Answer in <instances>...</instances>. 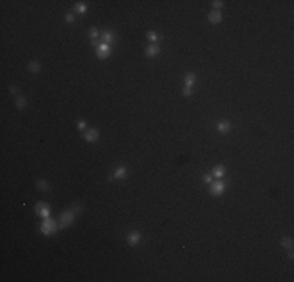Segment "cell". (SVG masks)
Instances as JSON below:
<instances>
[{
	"mask_svg": "<svg viewBox=\"0 0 294 282\" xmlns=\"http://www.w3.org/2000/svg\"><path fill=\"white\" fill-rule=\"evenodd\" d=\"M110 53H111V49H110V44H105V42H102V44L97 47V57L99 58H107L110 57Z\"/></svg>",
	"mask_w": 294,
	"mask_h": 282,
	"instance_id": "obj_4",
	"label": "cell"
},
{
	"mask_svg": "<svg viewBox=\"0 0 294 282\" xmlns=\"http://www.w3.org/2000/svg\"><path fill=\"white\" fill-rule=\"evenodd\" d=\"M208 19H210V22H213V24H218V22H220L222 21V14H220V11H211L210 13V16H208Z\"/></svg>",
	"mask_w": 294,
	"mask_h": 282,
	"instance_id": "obj_8",
	"label": "cell"
},
{
	"mask_svg": "<svg viewBox=\"0 0 294 282\" xmlns=\"http://www.w3.org/2000/svg\"><path fill=\"white\" fill-rule=\"evenodd\" d=\"M66 21H67V22H72V21H74V16H72L71 13H69V14H66Z\"/></svg>",
	"mask_w": 294,
	"mask_h": 282,
	"instance_id": "obj_27",
	"label": "cell"
},
{
	"mask_svg": "<svg viewBox=\"0 0 294 282\" xmlns=\"http://www.w3.org/2000/svg\"><path fill=\"white\" fill-rule=\"evenodd\" d=\"M89 36H91V38H93V39H96L97 36H99V32H97L96 28H91V32H89Z\"/></svg>",
	"mask_w": 294,
	"mask_h": 282,
	"instance_id": "obj_20",
	"label": "cell"
},
{
	"mask_svg": "<svg viewBox=\"0 0 294 282\" xmlns=\"http://www.w3.org/2000/svg\"><path fill=\"white\" fill-rule=\"evenodd\" d=\"M85 138H86V141H89V143H94V141L99 138V132H97L96 128H91V130H88L85 133Z\"/></svg>",
	"mask_w": 294,
	"mask_h": 282,
	"instance_id": "obj_6",
	"label": "cell"
},
{
	"mask_svg": "<svg viewBox=\"0 0 294 282\" xmlns=\"http://www.w3.org/2000/svg\"><path fill=\"white\" fill-rule=\"evenodd\" d=\"M213 5H214V8H218V10H219V8H222V5H224V3H222V2H219V0H216V2H213Z\"/></svg>",
	"mask_w": 294,
	"mask_h": 282,
	"instance_id": "obj_23",
	"label": "cell"
},
{
	"mask_svg": "<svg viewBox=\"0 0 294 282\" xmlns=\"http://www.w3.org/2000/svg\"><path fill=\"white\" fill-rule=\"evenodd\" d=\"M139 240H141V235L138 234V232H132V234L127 237V241H128V244H130V246H135V244H138V243H139Z\"/></svg>",
	"mask_w": 294,
	"mask_h": 282,
	"instance_id": "obj_7",
	"label": "cell"
},
{
	"mask_svg": "<svg viewBox=\"0 0 294 282\" xmlns=\"http://www.w3.org/2000/svg\"><path fill=\"white\" fill-rule=\"evenodd\" d=\"M28 69L32 71V72H38V71L41 69V66H39V63H38V61H30V64H28Z\"/></svg>",
	"mask_w": 294,
	"mask_h": 282,
	"instance_id": "obj_15",
	"label": "cell"
},
{
	"mask_svg": "<svg viewBox=\"0 0 294 282\" xmlns=\"http://www.w3.org/2000/svg\"><path fill=\"white\" fill-rule=\"evenodd\" d=\"M194 82H196V75L194 74H188L185 77V88H191Z\"/></svg>",
	"mask_w": 294,
	"mask_h": 282,
	"instance_id": "obj_12",
	"label": "cell"
},
{
	"mask_svg": "<svg viewBox=\"0 0 294 282\" xmlns=\"http://www.w3.org/2000/svg\"><path fill=\"white\" fill-rule=\"evenodd\" d=\"M204 180H205L207 183H210V182H211V176H210V174H205V176H204Z\"/></svg>",
	"mask_w": 294,
	"mask_h": 282,
	"instance_id": "obj_25",
	"label": "cell"
},
{
	"mask_svg": "<svg viewBox=\"0 0 294 282\" xmlns=\"http://www.w3.org/2000/svg\"><path fill=\"white\" fill-rule=\"evenodd\" d=\"M125 176H127L125 168H124V166H119L118 169L114 171V176H113V177H110V180H113V179H124Z\"/></svg>",
	"mask_w": 294,
	"mask_h": 282,
	"instance_id": "obj_9",
	"label": "cell"
},
{
	"mask_svg": "<svg viewBox=\"0 0 294 282\" xmlns=\"http://www.w3.org/2000/svg\"><path fill=\"white\" fill-rule=\"evenodd\" d=\"M71 210H72L74 213H78V212H82V207H80V205H75L74 208H71Z\"/></svg>",
	"mask_w": 294,
	"mask_h": 282,
	"instance_id": "obj_24",
	"label": "cell"
},
{
	"mask_svg": "<svg viewBox=\"0 0 294 282\" xmlns=\"http://www.w3.org/2000/svg\"><path fill=\"white\" fill-rule=\"evenodd\" d=\"M146 53L149 55V57H155L157 53H160V46H157V44L149 46L147 47V50H146Z\"/></svg>",
	"mask_w": 294,
	"mask_h": 282,
	"instance_id": "obj_10",
	"label": "cell"
},
{
	"mask_svg": "<svg viewBox=\"0 0 294 282\" xmlns=\"http://www.w3.org/2000/svg\"><path fill=\"white\" fill-rule=\"evenodd\" d=\"M147 36H149V39H150V41H154V42L158 39V36H157L154 32H149V33H147Z\"/></svg>",
	"mask_w": 294,
	"mask_h": 282,
	"instance_id": "obj_21",
	"label": "cell"
},
{
	"mask_svg": "<svg viewBox=\"0 0 294 282\" xmlns=\"http://www.w3.org/2000/svg\"><path fill=\"white\" fill-rule=\"evenodd\" d=\"M102 41L105 42V44H111V42L114 41V33L113 32H105L102 35Z\"/></svg>",
	"mask_w": 294,
	"mask_h": 282,
	"instance_id": "obj_11",
	"label": "cell"
},
{
	"mask_svg": "<svg viewBox=\"0 0 294 282\" xmlns=\"http://www.w3.org/2000/svg\"><path fill=\"white\" fill-rule=\"evenodd\" d=\"M210 191H211V194H214V196H219V194H222V193L225 191V183H224L222 180L213 182V183H211V188H210Z\"/></svg>",
	"mask_w": 294,
	"mask_h": 282,
	"instance_id": "obj_2",
	"label": "cell"
},
{
	"mask_svg": "<svg viewBox=\"0 0 294 282\" xmlns=\"http://www.w3.org/2000/svg\"><path fill=\"white\" fill-rule=\"evenodd\" d=\"M78 128H80V130H85V128H86V122L80 121V122H78Z\"/></svg>",
	"mask_w": 294,
	"mask_h": 282,
	"instance_id": "obj_22",
	"label": "cell"
},
{
	"mask_svg": "<svg viewBox=\"0 0 294 282\" xmlns=\"http://www.w3.org/2000/svg\"><path fill=\"white\" fill-rule=\"evenodd\" d=\"M36 212H38L42 218H49V216H50V208H49L47 204H44V202H39V204L36 205Z\"/></svg>",
	"mask_w": 294,
	"mask_h": 282,
	"instance_id": "obj_5",
	"label": "cell"
},
{
	"mask_svg": "<svg viewBox=\"0 0 294 282\" xmlns=\"http://www.w3.org/2000/svg\"><path fill=\"white\" fill-rule=\"evenodd\" d=\"M282 246H285V248H293L291 238H283V240H282Z\"/></svg>",
	"mask_w": 294,
	"mask_h": 282,
	"instance_id": "obj_18",
	"label": "cell"
},
{
	"mask_svg": "<svg viewBox=\"0 0 294 282\" xmlns=\"http://www.w3.org/2000/svg\"><path fill=\"white\" fill-rule=\"evenodd\" d=\"M58 230V226H57V223L53 221L52 218H44V223H42V226H41V232L44 235H50V234H53V232H57Z\"/></svg>",
	"mask_w": 294,
	"mask_h": 282,
	"instance_id": "obj_1",
	"label": "cell"
},
{
	"mask_svg": "<svg viewBox=\"0 0 294 282\" xmlns=\"http://www.w3.org/2000/svg\"><path fill=\"white\" fill-rule=\"evenodd\" d=\"M36 185H38V188H41V190H47V188H49V183L44 182V180H38V183H36Z\"/></svg>",
	"mask_w": 294,
	"mask_h": 282,
	"instance_id": "obj_19",
	"label": "cell"
},
{
	"mask_svg": "<svg viewBox=\"0 0 294 282\" xmlns=\"http://www.w3.org/2000/svg\"><path fill=\"white\" fill-rule=\"evenodd\" d=\"M75 10L78 11V13H86V5H85V3H77L75 5Z\"/></svg>",
	"mask_w": 294,
	"mask_h": 282,
	"instance_id": "obj_17",
	"label": "cell"
},
{
	"mask_svg": "<svg viewBox=\"0 0 294 282\" xmlns=\"http://www.w3.org/2000/svg\"><path fill=\"white\" fill-rule=\"evenodd\" d=\"M229 128H230V124H229V122H219V124H218V130H219L220 133H227Z\"/></svg>",
	"mask_w": 294,
	"mask_h": 282,
	"instance_id": "obj_14",
	"label": "cell"
},
{
	"mask_svg": "<svg viewBox=\"0 0 294 282\" xmlns=\"http://www.w3.org/2000/svg\"><path fill=\"white\" fill-rule=\"evenodd\" d=\"M183 94L189 96V94H191V88H183Z\"/></svg>",
	"mask_w": 294,
	"mask_h": 282,
	"instance_id": "obj_26",
	"label": "cell"
},
{
	"mask_svg": "<svg viewBox=\"0 0 294 282\" xmlns=\"http://www.w3.org/2000/svg\"><path fill=\"white\" fill-rule=\"evenodd\" d=\"M16 107L19 108V110L25 108V107H27V100L24 99V97H17V100H16Z\"/></svg>",
	"mask_w": 294,
	"mask_h": 282,
	"instance_id": "obj_16",
	"label": "cell"
},
{
	"mask_svg": "<svg viewBox=\"0 0 294 282\" xmlns=\"http://www.w3.org/2000/svg\"><path fill=\"white\" fill-rule=\"evenodd\" d=\"M10 93H11V94H16V93H17V88H16V86H11V88H10Z\"/></svg>",
	"mask_w": 294,
	"mask_h": 282,
	"instance_id": "obj_28",
	"label": "cell"
},
{
	"mask_svg": "<svg viewBox=\"0 0 294 282\" xmlns=\"http://www.w3.org/2000/svg\"><path fill=\"white\" fill-rule=\"evenodd\" d=\"M224 174H225V168L224 166H216V168H214V171H213V176L218 177V179L224 177Z\"/></svg>",
	"mask_w": 294,
	"mask_h": 282,
	"instance_id": "obj_13",
	"label": "cell"
},
{
	"mask_svg": "<svg viewBox=\"0 0 294 282\" xmlns=\"http://www.w3.org/2000/svg\"><path fill=\"white\" fill-rule=\"evenodd\" d=\"M74 215H75V213H74L72 210H69V212H64L63 215L60 216V226H61V227H64V226L71 224V223L74 221Z\"/></svg>",
	"mask_w": 294,
	"mask_h": 282,
	"instance_id": "obj_3",
	"label": "cell"
}]
</instances>
